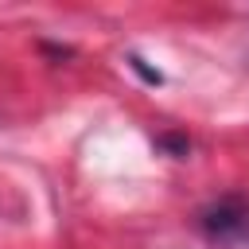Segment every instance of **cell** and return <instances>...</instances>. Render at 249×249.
<instances>
[{
    "mask_svg": "<svg viewBox=\"0 0 249 249\" xmlns=\"http://www.w3.org/2000/svg\"><path fill=\"white\" fill-rule=\"evenodd\" d=\"M198 226H202L206 241H214V245H245L249 241V202L241 195H226L198 214Z\"/></svg>",
    "mask_w": 249,
    "mask_h": 249,
    "instance_id": "cell-1",
    "label": "cell"
},
{
    "mask_svg": "<svg viewBox=\"0 0 249 249\" xmlns=\"http://www.w3.org/2000/svg\"><path fill=\"white\" fill-rule=\"evenodd\" d=\"M128 62H132V70H140V74H144V78H148V82H156V86H160V82H163V78H160V70H148V66H144V58H136V54H132V58H128Z\"/></svg>",
    "mask_w": 249,
    "mask_h": 249,
    "instance_id": "cell-2",
    "label": "cell"
}]
</instances>
